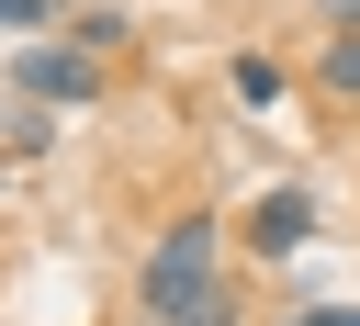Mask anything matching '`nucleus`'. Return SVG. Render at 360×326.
Here are the masks:
<instances>
[{
	"instance_id": "obj_3",
	"label": "nucleus",
	"mask_w": 360,
	"mask_h": 326,
	"mask_svg": "<svg viewBox=\"0 0 360 326\" xmlns=\"http://www.w3.org/2000/svg\"><path fill=\"white\" fill-rule=\"evenodd\" d=\"M304 236H315V202H304V191H270V202H259V259H292Z\"/></svg>"
},
{
	"instance_id": "obj_6",
	"label": "nucleus",
	"mask_w": 360,
	"mask_h": 326,
	"mask_svg": "<svg viewBox=\"0 0 360 326\" xmlns=\"http://www.w3.org/2000/svg\"><path fill=\"white\" fill-rule=\"evenodd\" d=\"M56 0H0V34H22V22H45Z\"/></svg>"
},
{
	"instance_id": "obj_4",
	"label": "nucleus",
	"mask_w": 360,
	"mask_h": 326,
	"mask_svg": "<svg viewBox=\"0 0 360 326\" xmlns=\"http://www.w3.org/2000/svg\"><path fill=\"white\" fill-rule=\"evenodd\" d=\"M315 79H326V90H338V101H360V22H349V34H338V45H326V56H315Z\"/></svg>"
},
{
	"instance_id": "obj_7",
	"label": "nucleus",
	"mask_w": 360,
	"mask_h": 326,
	"mask_svg": "<svg viewBox=\"0 0 360 326\" xmlns=\"http://www.w3.org/2000/svg\"><path fill=\"white\" fill-rule=\"evenodd\" d=\"M281 326H360L349 304H315V315H281Z\"/></svg>"
},
{
	"instance_id": "obj_1",
	"label": "nucleus",
	"mask_w": 360,
	"mask_h": 326,
	"mask_svg": "<svg viewBox=\"0 0 360 326\" xmlns=\"http://www.w3.org/2000/svg\"><path fill=\"white\" fill-rule=\"evenodd\" d=\"M214 247H225V236H214V214H180V225L146 247V281H135V292H146V315H158V326H191L202 304H225V292H214Z\"/></svg>"
},
{
	"instance_id": "obj_5",
	"label": "nucleus",
	"mask_w": 360,
	"mask_h": 326,
	"mask_svg": "<svg viewBox=\"0 0 360 326\" xmlns=\"http://www.w3.org/2000/svg\"><path fill=\"white\" fill-rule=\"evenodd\" d=\"M225 79H236V101H248V112H270V101H281V67H270V56H236Z\"/></svg>"
},
{
	"instance_id": "obj_2",
	"label": "nucleus",
	"mask_w": 360,
	"mask_h": 326,
	"mask_svg": "<svg viewBox=\"0 0 360 326\" xmlns=\"http://www.w3.org/2000/svg\"><path fill=\"white\" fill-rule=\"evenodd\" d=\"M11 90L90 112V101H101V56H90V45H22V56H11Z\"/></svg>"
}]
</instances>
